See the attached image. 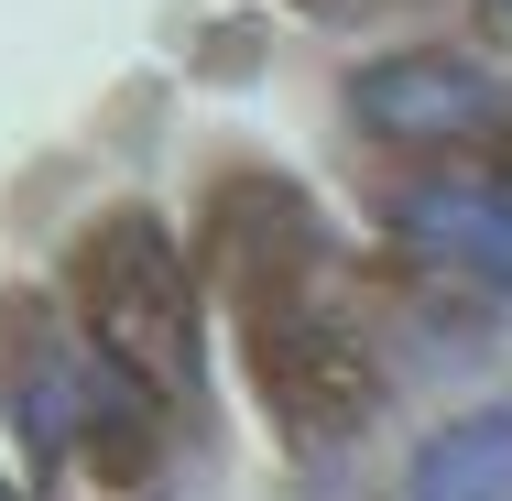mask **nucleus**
<instances>
[{
    "mask_svg": "<svg viewBox=\"0 0 512 501\" xmlns=\"http://www.w3.org/2000/svg\"><path fill=\"white\" fill-rule=\"evenodd\" d=\"M66 284H77V316H88V349H109L131 382L186 393V371H197V305H186L175 240H164L142 207H109L99 229L77 240Z\"/></svg>",
    "mask_w": 512,
    "mask_h": 501,
    "instance_id": "nucleus-1",
    "label": "nucleus"
},
{
    "mask_svg": "<svg viewBox=\"0 0 512 501\" xmlns=\"http://www.w3.org/2000/svg\"><path fill=\"white\" fill-rule=\"evenodd\" d=\"M360 131H382V142H469V131H491L502 120V77L491 66H469V55H382V66H360Z\"/></svg>",
    "mask_w": 512,
    "mask_h": 501,
    "instance_id": "nucleus-2",
    "label": "nucleus"
},
{
    "mask_svg": "<svg viewBox=\"0 0 512 501\" xmlns=\"http://www.w3.org/2000/svg\"><path fill=\"white\" fill-rule=\"evenodd\" d=\"M393 229H404L425 262H447V273L512 284V186H491V175H436V186H414V197L393 207Z\"/></svg>",
    "mask_w": 512,
    "mask_h": 501,
    "instance_id": "nucleus-3",
    "label": "nucleus"
},
{
    "mask_svg": "<svg viewBox=\"0 0 512 501\" xmlns=\"http://www.w3.org/2000/svg\"><path fill=\"white\" fill-rule=\"evenodd\" d=\"M11 414H22V447L33 458H66L77 436H88V414H99V393H88V360L44 327V305H11Z\"/></svg>",
    "mask_w": 512,
    "mask_h": 501,
    "instance_id": "nucleus-4",
    "label": "nucleus"
},
{
    "mask_svg": "<svg viewBox=\"0 0 512 501\" xmlns=\"http://www.w3.org/2000/svg\"><path fill=\"white\" fill-rule=\"evenodd\" d=\"M404 501H512V403H480L447 436H425Z\"/></svg>",
    "mask_w": 512,
    "mask_h": 501,
    "instance_id": "nucleus-5",
    "label": "nucleus"
},
{
    "mask_svg": "<svg viewBox=\"0 0 512 501\" xmlns=\"http://www.w3.org/2000/svg\"><path fill=\"white\" fill-rule=\"evenodd\" d=\"M0 501H11V491H0Z\"/></svg>",
    "mask_w": 512,
    "mask_h": 501,
    "instance_id": "nucleus-6",
    "label": "nucleus"
}]
</instances>
